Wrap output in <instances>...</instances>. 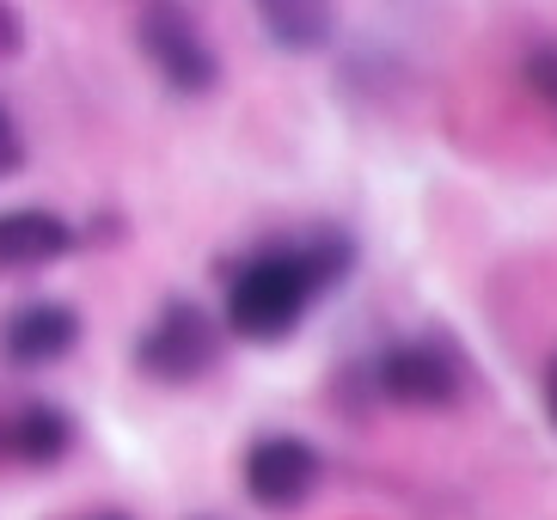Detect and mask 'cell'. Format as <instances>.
<instances>
[{
    "mask_svg": "<svg viewBox=\"0 0 557 520\" xmlns=\"http://www.w3.org/2000/svg\"><path fill=\"white\" fill-rule=\"evenodd\" d=\"M325 484V454L307 435H258L246 447V496L270 515H295L312 503V490Z\"/></svg>",
    "mask_w": 557,
    "mask_h": 520,
    "instance_id": "5b68a950",
    "label": "cell"
},
{
    "mask_svg": "<svg viewBox=\"0 0 557 520\" xmlns=\"http://www.w3.org/2000/svg\"><path fill=\"white\" fill-rule=\"evenodd\" d=\"M74 343H81V312L67 307V300H25V307H13L0 319V356L18 374L67 361Z\"/></svg>",
    "mask_w": 557,
    "mask_h": 520,
    "instance_id": "8992f818",
    "label": "cell"
},
{
    "mask_svg": "<svg viewBox=\"0 0 557 520\" xmlns=\"http://www.w3.org/2000/svg\"><path fill=\"white\" fill-rule=\"evenodd\" d=\"M74 454V417L50 398H18L0 405V466H25V472H50Z\"/></svg>",
    "mask_w": 557,
    "mask_h": 520,
    "instance_id": "52a82bcc",
    "label": "cell"
},
{
    "mask_svg": "<svg viewBox=\"0 0 557 520\" xmlns=\"http://www.w3.org/2000/svg\"><path fill=\"white\" fill-rule=\"evenodd\" d=\"M18 165H25V135H18L13 111L0 104V178H13Z\"/></svg>",
    "mask_w": 557,
    "mask_h": 520,
    "instance_id": "7c38bea8",
    "label": "cell"
},
{
    "mask_svg": "<svg viewBox=\"0 0 557 520\" xmlns=\"http://www.w3.org/2000/svg\"><path fill=\"white\" fill-rule=\"evenodd\" d=\"M263 37L288 55H319V49L337 44V13L319 7V0H263L258 7Z\"/></svg>",
    "mask_w": 557,
    "mask_h": 520,
    "instance_id": "9c48e42d",
    "label": "cell"
},
{
    "mask_svg": "<svg viewBox=\"0 0 557 520\" xmlns=\"http://www.w3.org/2000/svg\"><path fill=\"white\" fill-rule=\"evenodd\" d=\"M92 520H123V515H92Z\"/></svg>",
    "mask_w": 557,
    "mask_h": 520,
    "instance_id": "9a60e30c",
    "label": "cell"
},
{
    "mask_svg": "<svg viewBox=\"0 0 557 520\" xmlns=\"http://www.w3.org/2000/svg\"><path fill=\"white\" fill-rule=\"evenodd\" d=\"M521 81H527V92L540 98V104H552V111H557V44H533V49H527Z\"/></svg>",
    "mask_w": 557,
    "mask_h": 520,
    "instance_id": "8fae6325",
    "label": "cell"
},
{
    "mask_svg": "<svg viewBox=\"0 0 557 520\" xmlns=\"http://www.w3.org/2000/svg\"><path fill=\"white\" fill-rule=\"evenodd\" d=\"M129 25H135V49L148 55L153 74H160L178 98H209L214 86H221V55L209 49L197 13L153 0V7H135Z\"/></svg>",
    "mask_w": 557,
    "mask_h": 520,
    "instance_id": "277c9868",
    "label": "cell"
},
{
    "mask_svg": "<svg viewBox=\"0 0 557 520\" xmlns=\"http://www.w3.org/2000/svg\"><path fill=\"white\" fill-rule=\"evenodd\" d=\"M540 398H545V417H552V429H557V356H552V368H545V386H540Z\"/></svg>",
    "mask_w": 557,
    "mask_h": 520,
    "instance_id": "5bb4252c",
    "label": "cell"
},
{
    "mask_svg": "<svg viewBox=\"0 0 557 520\" xmlns=\"http://www.w3.org/2000/svg\"><path fill=\"white\" fill-rule=\"evenodd\" d=\"M202 520H209V515H202Z\"/></svg>",
    "mask_w": 557,
    "mask_h": 520,
    "instance_id": "2e32d148",
    "label": "cell"
},
{
    "mask_svg": "<svg viewBox=\"0 0 557 520\" xmlns=\"http://www.w3.org/2000/svg\"><path fill=\"white\" fill-rule=\"evenodd\" d=\"M25 49V25H18V7H0V62H13Z\"/></svg>",
    "mask_w": 557,
    "mask_h": 520,
    "instance_id": "4fadbf2b",
    "label": "cell"
},
{
    "mask_svg": "<svg viewBox=\"0 0 557 520\" xmlns=\"http://www.w3.org/2000/svg\"><path fill=\"white\" fill-rule=\"evenodd\" d=\"M227 282V307H221V331L239 343H258V349H276L307 325V307L319 300L307 263H300L295 239H270L258 251L221 270Z\"/></svg>",
    "mask_w": 557,
    "mask_h": 520,
    "instance_id": "6da1fadb",
    "label": "cell"
},
{
    "mask_svg": "<svg viewBox=\"0 0 557 520\" xmlns=\"http://www.w3.org/2000/svg\"><path fill=\"white\" fill-rule=\"evenodd\" d=\"M356 374L368 398H386L405 410H454L466 398V380H472V356L459 349L454 331H417V337L386 343Z\"/></svg>",
    "mask_w": 557,
    "mask_h": 520,
    "instance_id": "7a4b0ae2",
    "label": "cell"
},
{
    "mask_svg": "<svg viewBox=\"0 0 557 520\" xmlns=\"http://www.w3.org/2000/svg\"><path fill=\"white\" fill-rule=\"evenodd\" d=\"M221 349H227L221 319L202 312L197 300L172 294V300L153 312V325L135 337V374L153 380V386H197L214 361H221Z\"/></svg>",
    "mask_w": 557,
    "mask_h": 520,
    "instance_id": "3957f363",
    "label": "cell"
},
{
    "mask_svg": "<svg viewBox=\"0 0 557 520\" xmlns=\"http://www.w3.org/2000/svg\"><path fill=\"white\" fill-rule=\"evenodd\" d=\"M295 251L300 263H307V276L319 294H337L349 276H356V263H361V245L349 227H337V221H319V227L295 233Z\"/></svg>",
    "mask_w": 557,
    "mask_h": 520,
    "instance_id": "30bf717a",
    "label": "cell"
},
{
    "mask_svg": "<svg viewBox=\"0 0 557 520\" xmlns=\"http://www.w3.org/2000/svg\"><path fill=\"white\" fill-rule=\"evenodd\" d=\"M74 221L55 209H0V276H37L50 263L74 258Z\"/></svg>",
    "mask_w": 557,
    "mask_h": 520,
    "instance_id": "ba28073f",
    "label": "cell"
}]
</instances>
